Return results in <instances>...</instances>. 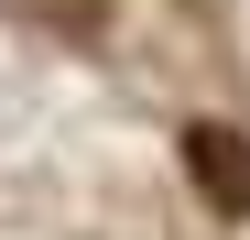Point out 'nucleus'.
Instances as JSON below:
<instances>
[{
  "label": "nucleus",
  "instance_id": "nucleus-1",
  "mask_svg": "<svg viewBox=\"0 0 250 240\" xmlns=\"http://www.w3.org/2000/svg\"><path fill=\"white\" fill-rule=\"evenodd\" d=\"M185 186L218 218H250V131L239 120H185Z\"/></svg>",
  "mask_w": 250,
  "mask_h": 240
},
{
  "label": "nucleus",
  "instance_id": "nucleus-2",
  "mask_svg": "<svg viewBox=\"0 0 250 240\" xmlns=\"http://www.w3.org/2000/svg\"><path fill=\"white\" fill-rule=\"evenodd\" d=\"M22 22H44V33H65V44H98L109 33V0H11Z\"/></svg>",
  "mask_w": 250,
  "mask_h": 240
}]
</instances>
